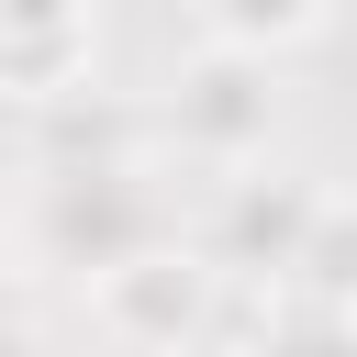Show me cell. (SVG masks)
I'll list each match as a JSON object with an SVG mask.
<instances>
[{
    "label": "cell",
    "instance_id": "6da1fadb",
    "mask_svg": "<svg viewBox=\"0 0 357 357\" xmlns=\"http://www.w3.org/2000/svg\"><path fill=\"white\" fill-rule=\"evenodd\" d=\"M33 178H45V190H33V245H45L56 268L112 279L123 257L167 245V234H156V190H145V167H33Z\"/></svg>",
    "mask_w": 357,
    "mask_h": 357
},
{
    "label": "cell",
    "instance_id": "277c9868",
    "mask_svg": "<svg viewBox=\"0 0 357 357\" xmlns=\"http://www.w3.org/2000/svg\"><path fill=\"white\" fill-rule=\"evenodd\" d=\"M312 223H324V190H312V178H234V190H223L212 245H223V268L290 279V268H301V245H312Z\"/></svg>",
    "mask_w": 357,
    "mask_h": 357
},
{
    "label": "cell",
    "instance_id": "5b68a950",
    "mask_svg": "<svg viewBox=\"0 0 357 357\" xmlns=\"http://www.w3.org/2000/svg\"><path fill=\"white\" fill-rule=\"evenodd\" d=\"M0 67H11L22 112L89 89V0H0Z\"/></svg>",
    "mask_w": 357,
    "mask_h": 357
},
{
    "label": "cell",
    "instance_id": "ba28073f",
    "mask_svg": "<svg viewBox=\"0 0 357 357\" xmlns=\"http://www.w3.org/2000/svg\"><path fill=\"white\" fill-rule=\"evenodd\" d=\"M324 11H335V0H201L212 45H245V56H279V45H301Z\"/></svg>",
    "mask_w": 357,
    "mask_h": 357
},
{
    "label": "cell",
    "instance_id": "3957f363",
    "mask_svg": "<svg viewBox=\"0 0 357 357\" xmlns=\"http://www.w3.org/2000/svg\"><path fill=\"white\" fill-rule=\"evenodd\" d=\"M268 123H279L268 56H245V45H212V56H190V67H178L167 134H178L190 156H212V167H245V156L268 145Z\"/></svg>",
    "mask_w": 357,
    "mask_h": 357
},
{
    "label": "cell",
    "instance_id": "8992f818",
    "mask_svg": "<svg viewBox=\"0 0 357 357\" xmlns=\"http://www.w3.org/2000/svg\"><path fill=\"white\" fill-rule=\"evenodd\" d=\"M33 134H45V167H134V123L112 112V100H45L33 112Z\"/></svg>",
    "mask_w": 357,
    "mask_h": 357
},
{
    "label": "cell",
    "instance_id": "30bf717a",
    "mask_svg": "<svg viewBox=\"0 0 357 357\" xmlns=\"http://www.w3.org/2000/svg\"><path fill=\"white\" fill-rule=\"evenodd\" d=\"M212 357H268V346H212Z\"/></svg>",
    "mask_w": 357,
    "mask_h": 357
},
{
    "label": "cell",
    "instance_id": "8fae6325",
    "mask_svg": "<svg viewBox=\"0 0 357 357\" xmlns=\"http://www.w3.org/2000/svg\"><path fill=\"white\" fill-rule=\"evenodd\" d=\"M335 11H357V0H335Z\"/></svg>",
    "mask_w": 357,
    "mask_h": 357
},
{
    "label": "cell",
    "instance_id": "9c48e42d",
    "mask_svg": "<svg viewBox=\"0 0 357 357\" xmlns=\"http://www.w3.org/2000/svg\"><path fill=\"white\" fill-rule=\"evenodd\" d=\"M268 357H357V312H312V301H279V324L257 335Z\"/></svg>",
    "mask_w": 357,
    "mask_h": 357
},
{
    "label": "cell",
    "instance_id": "52a82bcc",
    "mask_svg": "<svg viewBox=\"0 0 357 357\" xmlns=\"http://www.w3.org/2000/svg\"><path fill=\"white\" fill-rule=\"evenodd\" d=\"M279 290L312 301V312H357V201H324V223H312V245Z\"/></svg>",
    "mask_w": 357,
    "mask_h": 357
},
{
    "label": "cell",
    "instance_id": "7a4b0ae2",
    "mask_svg": "<svg viewBox=\"0 0 357 357\" xmlns=\"http://www.w3.org/2000/svg\"><path fill=\"white\" fill-rule=\"evenodd\" d=\"M89 312H100L112 346L178 357V346H201V324H212V268H201L190 245H145V257H123L112 279H89Z\"/></svg>",
    "mask_w": 357,
    "mask_h": 357
}]
</instances>
